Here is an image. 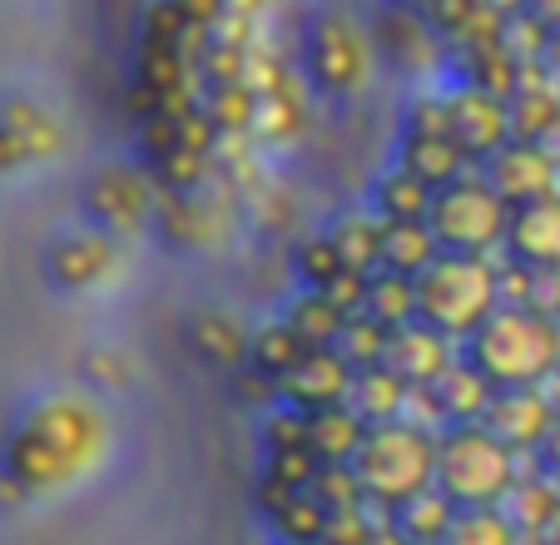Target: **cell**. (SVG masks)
Returning <instances> with one entry per match:
<instances>
[{
    "instance_id": "obj_1",
    "label": "cell",
    "mask_w": 560,
    "mask_h": 545,
    "mask_svg": "<svg viewBox=\"0 0 560 545\" xmlns=\"http://www.w3.org/2000/svg\"><path fill=\"white\" fill-rule=\"evenodd\" d=\"M100 456H105V417L85 402H50L21 431L11 466L31 491H55V486L85 476Z\"/></svg>"
},
{
    "instance_id": "obj_2",
    "label": "cell",
    "mask_w": 560,
    "mask_h": 545,
    "mask_svg": "<svg viewBox=\"0 0 560 545\" xmlns=\"http://www.w3.org/2000/svg\"><path fill=\"white\" fill-rule=\"evenodd\" d=\"M358 486L382 515H392L407 496L436 486V431L412 417L368 427L358 456H352Z\"/></svg>"
},
{
    "instance_id": "obj_3",
    "label": "cell",
    "mask_w": 560,
    "mask_h": 545,
    "mask_svg": "<svg viewBox=\"0 0 560 545\" xmlns=\"http://www.w3.org/2000/svg\"><path fill=\"white\" fill-rule=\"evenodd\" d=\"M462 357L497 387H536L560 368V333L536 308H497L462 343Z\"/></svg>"
},
{
    "instance_id": "obj_4",
    "label": "cell",
    "mask_w": 560,
    "mask_h": 545,
    "mask_svg": "<svg viewBox=\"0 0 560 545\" xmlns=\"http://www.w3.org/2000/svg\"><path fill=\"white\" fill-rule=\"evenodd\" d=\"M521 472L526 456H516L487 421H456L436 431V486L456 506H501Z\"/></svg>"
},
{
    "instance_id": "obj_5",
    "label": "cell",
    "mask_w": 560,
    "mask_h": 545,
    "mask_svg": "<svg viewBox=\"0 0 560 545\" xmlns=\"http://www.w3.org/2000/svg\"><path fill=\"white\" fill-rule=\"evenodd\" d=\"M497 308V258L442 253L427 272H417V317L446 333L452 343H466Z\"/></svg>"
},
{
    "instance_id": "obj_6",
    "label": "cell",
    "mask_w": 560,
    "mask_h": 545,
    "mask_svg": "<svg viewBox=\"0 0 560 545\" xmlns=\"http://www.w3.org/2000/svg\"><path fill=\"white\" fill-rule=\"evenodd\" d=\"M432 233L442 243V253H476V258H497L506 248V223L511 204L487 184L481 169H471L466 178L436 189L432 204Z\"/></svg>"
},
{
    "instance_id": "obj_7",
    "label": "cell",
    "mask_w": 560,
    "mask_h": 545,
    "mask_svg": "<svg viewBox=\"0 0 560 545\" xmlns=\"http://www.w3.org/2000/svg\"><path fill=\"white\" fill-rule=\"evenodd\" d=\"M481 174H487V184L511 209L530 199H546V194H560V164L536 139H506L491 159H481Z\"/></svg>"
},
{
    "instance_id": "obj_8",
    "label": "cell",
    "mask_w": 560,
    "mask_h": 545,
    "mask_svg": "<svg viewBox=\"0 0 560 545\" xmlns=\"http://www.w3.org/2000/svg\"><path fill=\"white\" fill-rule=\"evenodd\" d=\"M352 392V362L338 347H307L293 362V372H283L278 382V402L298 411H317V407H338Z\"/></svg>"
},
{
    "instance_id": "obj_9",
    "label": "cell",
    "mask_w": 560,
    "mask_h": 545,
    "mask_svg": "<svg viewBox=\"0 0 560 545\" xmlns=\"http://www.w3.org/2000/svg\"><path fill=\"white\" fill-rule=\"evenodd\" d=\"M313 74L323 90H338V95H348V90H358L362 80H368V35L358 31V25L348 21V15H323L313 31Z\"/></svg>"
},
{
    "instance_id": "obj_10",
    "label": "cell",
    "mask_w": 560,
    "mask_h": 545,
    "mask_svg": "<svg viewBox=\"0 0 560 545\" xmlns=\"http://www.w3.org/2000/svg\"><path fill=\"white\" fill-rule=\"evenodd\" d=\"M556 411L560 407L546 397V387H497V397H491L481 421H487L516 456H536L550 421H556Z\"/></svg>"
},
{
    "instance_id": "obj_11",
    "label": "cell",
    "mask_w": 560,
    "mask_h": 545,
    "mask_svg": "<svg viewBox=\"0 0 560 545\" xmlns=\"http://www.w3.org/2000/svg\"><path fill=\"white\" fill-rule=\"evenodd\" d=\"M446 105H452L456 144H462L476 164L491 159L511 139V109L501 95H487V90H476V84H456V90H446Z\"/></svg>"
},
{
    "instance_id": "obj_12",
    "label": "cell",
    "mask_w": 560,
    "mask_h": 545,
    "mask_svg": "<svg viewBox=\"0 0 560 545\" xmlns=\"http://www.w3.org/2000/svg\"><path fill=\"white\" fill-rule=\"evenodd\" d=\"M456 357H462V343H452V337L436 333V327L422 323V317H417V323L392 327V337H387V368L417 392L432 387Z\"/></svg>"
},
{
    "instance_id": "obj_13",
    "label": "cell",
    "mask_w": 560,
    "mask_h": 545,
    "mask_svg": "<svg viewBox=\"0 0 560 545\" xmlns=\"http://www.w3.org/2000/svg\"><path fill=\"white\" fill-rule=\"evenodd\" d=\"M501 253L530 263V268H560V194L516 204L511 223H506V248Z\"/></svg>"
},
{
    "instance_id": "obj_14",
    "label": "cell",
    "mask_w": 560,
    "mask_h": 545,
    "mask_svg": "<svg viewBox=\"0 0 560 545\" xmlns=\"http://www.w3.org/2000/svg\"><path fill=\"white\" fill-rule=\"evenodd\" d=\"M422 392H427V402H432L436 427H456V421H481L487 417L491 397H497V382L476 368V362L456 357L452 368H446L442 378H436L432 387H422Z\"/></svg>"
},
{
    "instance_id": "obj_15",
    "label": "cell",
    "mask_w": 560,
    "mask_h": 545,
    "mask_svg": "<svg viewBox=\"0 0 560 545\" xmlns=\"http://www.w3.org/2000/svg\"><path fill=\"white\" fill-rule=\"evenodd\" d=\"M397 164L412 169V174L422 178V184H432V189H446V184L466 178L471 169H481L452 135H402V144H397Z\"/></svg>"
},
{
    "instance_id": "obj_16",
    "label": "cell",
    "mask_w": 560,
    "mask_h": 545,
    "mask_svg": "<svg viewBox=\"0 0 560 545\" xmlns=\"http://www.w3.org/2000/svg\"><path fill=\"white\" fill-rule=\"evenodd\" d=\"M362 437H368V421H362L348 402L307 411V451H313L323 466H352Z\"/></svg>"
},
{
    "instance_id": "obj_17",
    "label": "cell",
    "mask_w": 560,
    "mask_h": 545,
    "mask_svg": "<svg viewBox=\"0 0 560 545\" xmlns=\"http://www.w3.org/2000/svg\"><path fill=\"white\" fill-rule=\"evenodd\" d=\"M432 204H436V189L422 184L412 169L392 164L387 174L372 184V213L382 223H427L432 219Z\"/></svg>"
},
{
    "instance_id": "obj_18",
    "label": "cell",
    "mask_w": 560,
    "mask_h": 545,
    "mask_svg": "<svg viewBox=\"0 0 560 545\" xmlns=\"http://www.w3.org/2000/svg\"><path fill=\"white\" fill-rule=\"evenodd\" d=\"M412 392L397 372L382 362V368H362L352 372V392H348V407L358 411L368 427H377V421H397L407 417V407H412Z\"/></svg>"
},
{
    "instance_id": "obj_19",
    "label": "cell",
    "mask_w": 560,
    "mask_h": 545,
    "mask_svg": "<svg viewBox=\"0 0 560 545\" xmlns=\"http://www.w3.org/2000/svg\"><path fill=\"white\" fill-rule=\"evenodd\" d=\"M456 511H462V506H456L442 486H427V491L407 496V501L392 511V525H397L412 545H442L446 531H452V521H456Z\"/></svg>"
},
{
    "instance_id": "obj_20",
    "label": "cell",
    "mask_w": 560,
    "mask_h": 545,
    "mask_svg": "<svg viewBox=\"0 0 560 545\" xmlns=\"http://www.w3.org/2000/svg\"><path fill=\"white\" fill-rule=\"evenodd\" d=\"M115 272V243L105 233H80L55 248V278L70 288H95Z\"/></svg>"
},
{
    "instance_id": "obj_21",
    "label": "cell",
    "mask_w": 560,
    "mask_h": 545,
    "mask_svg": "<svg viewBox=\"0 0 560 545\" xmlns=\"http://www.w3.org/2000/svg\"><path fill=\"white\" fill-rule=\"evenodd\" d=\"M436 258H442V243H436L432 223H382V268L417 278Z\"/></svg>"
},
{
    "instance_id": "obj_22",
    "label": "cell",
    "mask_w": 560,
    "mask_h": 545,
    "mask_svg": "<svg viewBox=\"0 0 560 545\" xmlns=\"http://www.w3.org/2000/svg\"><path fill=\"white\" fill-rule=\"evenodd\" d=\"M90 204H95V213L109 229H129V223L149 209V184L139 174H129V169H105Z\"/></svg>"
},
{
    "instance_id": "obj_23",
    "label": "cell",
    "mask_w": 560,
    "mask_h": 545,
    "mask_svg": "<svg viewBox=\"0 0 560 545\" xmlns=\"http://www.w3.org/2000/svg\"><path fill=\"white\" fill-rule=\"evenodd\" d=\"M362 313L377 317L382 327L417 323V278L392 272V268L368 272V303H362Z\"/></svg>"
},
{
    "instance_id": "obj_24",
    "label": "cell",
    "mask_w": 560,
    "mask_h": 545,
    "mask_svg": "<svg viewBox=\"0 0 560 545\" xmlns=\"http://www.w3.org/2000/svg\"><path fill=\"white\" fill-rule=\"evenodd\" d=\"M332 248H338L342 268H358V272H377L382 268V219L377 213H348L328 229Z\"/></svg>"
},
{
    "instance_id": "obj_25",
    "label": "cell",
    "mask_w": 560,
    "mask_h": 545,
    "mask_svg": "<svg viewBox=\"0 0 560 545\" xmlns=\"http://www.w3.org/2000/svg\"><path fill=\"white\" fill-rule=\"evenodd\" d=\"M283 323L293 327L307 347H332V343H338V333H342V323H348V313H342V308H332L328 298L317 293V288H303V293L288 303Z\"/></svg>"
},
{
    "instance_id": "obj_26",
    "label": "cell",
    "mask_w": 560,
    "mask_h": 545,
    "mask_svg": "<svg viewBox=\"0 0 560 545\" xmlns=\"http://www.w3.org/2000/svg\"><path fill=\"white\" fill-rule=\"evenodd\" d=\"M521 541L526 535L516 531V521L501 506H462L442 545H521Z\"/></svg>"
},
{
    "instance_id": "obj_27",
    "label": "cell",
    "mask_w": 560,
    "mask_h": 545,
    "mask_svg": "<svg viewBox=\"0 0 560 545\" xmlns=\"http://www.w3.org/2000/svg\"><path fill=\"white\" fill-rule=\"evenodd\" d=\"M303 352H307V343L283 323V317H278V323H264L258 333H248V368L268 372L273 382H283V372H293V362Z\"/></svg>"
},
{
    "instance_id": "obj_28",
    "label": "cell",
    "mask_w": 560,
    "mask_h": 545,
    "mask_svg": "<svg viewBox=\"0 0 560 545\" xmlns=\"http://www.w3.org/2000/svg\"><path fill=\"white\" fill-rule=\"evenodd\" d=\"M194 347H199L209 362L233 368V372L248 362V333L233 323L229 313H203L199 323H194Z\"/></svg>"
},
{
    "instance_id": "obj_29",
    "label": "cell",
    "mask_w": 560,
    "mask_h": 545,
    "mask_svg": "<svg viewBox=\"0 0 560 545\" xmlns=\"http://www.w3.org/2000/svg\"><path fill=\"white\" fill-rule=\"evenodd\" d=\"M387 337H392V327H382L377 317L352 313L332 347L352 362V372H362V368H382V362H387Z\"/></svg>"
},
{
    "instance_id": "obj_30",
    "label": "cell",
    "mask_w": 560,
    "mask_h": 545,
    "mask_svg": "<svg viewBox=\"0 0 560 545\" xmlns=\"http://www.w3.org/2000/svg\"><path fill=\"white\" fill-rule=\"evenodd\" d=\"M328 515L332 511L317 501L313 491H298L283 511L268 515V525H273V535L283 545H303V541H323V535H328Z\"/></svg>"
},
{
    "instance_id": "obj_31",
    "label": "cell",
    "mask_w": 560,
    "mask_h": 545,
    "mask_svg": "<svg viewBox=\"0 0 560 545\" xmlns=\"http://www.w3.org/2000/svg\"><path fill=\"white\" fill-rule=\"evenodd\" d=\"M254 109H258V95L248 90L244 80H219L213 95L203 100V115L213 119L219 135H238V129H254Z\"/></svg>"
},
{
    "instance_id": "obj_32",
    "label": "cell",
    "mask_w": 560,
    "mask_h": 545,
    "mask_svg": "<svg viewBox=\"0 0 560 545\" xmlns=\"http://www.w3.org/2000/svg\"><path fill=\"white\" fill-rule=\"evenodd\" d=\"M550 25L546 21H536L530 11H521V15H511L506 25H501V45H506V55L516 65H540L546 60V45H550Z\"/></svg>"
},
{
    "instance_id": "obj_33",
    "label": "cell",
    "mask_w": 560,
    "mask_h": 545,
    "mask_svg": "<svg viewBox=\"0 0 560 545\" xmlns=\"http://www.w3.org/2000/svg\"><path fill=\"white\" fill-rule=\"evenodd\" d=\"M264 476L273 482L293 486V491H313V482L323 476V462H317L307 447H293V451H268L264 456Z\"/></svg>"
},
{
    "instance_id": "obj_34",
    "label": "cell",
    "mask_w": 560,
    "mask_h": 545,
    "mask_svg": "<svg viewBox=\"0 0 560 545\" xmlns=\"http://www.w3.org/2000/svg\"><path fill=\"white\" fill-rule=\"evenodd\" d=\"M293 447H307V411L278 402V407L264 411V451H293Z\"/></svg>"
},
{
    "instance_id": "obj_35",
    "label": "cell",
    "mask_w": 560,
    "mask_h": 545,
    "mask_svg": "<svg viewBox=\"0 0 560 545\" xmlns=\"http://www.w3.org/2000/svg\"><path fill=\"white\" fill-rule=\"evenodd\" d=\"M332 272H342V258L328 233H317V239H307L303 248H298V278H303V288H323Z\"/></svg>"
},
{
    "instance_id": "obj_36",
    "label": "cell",
    "mask_w": 560,
    "mask_h": 545,
    "mask_svg": "<svg viewBox=\"0 0 560 545\" xmlns=\"http://www.w3.org/2000/svg\"><path fill=\"white\" fill-rule=\"evenodd\" d=\"M313 496L328 506V511H348V506H362V501H368L352 466H323V476L313 482Z\"/></svg>"
},
{
    "instance_id": "obj_37",
    "label": "cell",
    "mask_w": 560,
    "mask_h": 545,
    "mask_svg": "<svg viewBox=\"0 0 560 545\" xmlns=\"http://www.w3.org/2000/svg\"><path fill=\"white\" fill-rule=\"evenodd\" d=\"M402 135H452V105H446V95H422V100H412ZM452 139H456V135H452Z\"/></svg>"
},
{
    "instance_id": "obj_38",
    "label": "cell",
    "mask_w": 560,
    "mask_h": 545,
    "mask_svg": "<svg viewBox=\"0 0 560 545\" xmlns=\"http://www.w3.org/2000/svg\"><path fill=\"white\" fill-rule=\"evenodd\" d=\"M317 293H323L332 308H342V313L352 317V313H362V303H368V272L342 268V272H332V278L317 288Z\"/></svg>"
},
{
    "instance_id": "obj_39",
    "label": "cell",
    "mask_w": 560,
    "mask_h": 545,
    "mask_svg": "<svg viewBox=\"0 0 560 545\" xmlns=\"http://www.w3.org/2000/svg\"><path fill=\"white\" fill-rule=\"evenodd\" d=\"M540 317L560 323V268H530V303Z\"/></svg>"
},
{
    "instance_id": "obj_40",
    "label": "cell",
    "mask_w": 560,
    "mask_h": 545,
    "mask_svg": "<svg viewBox=\"0 0 560 545\" xmlns=\"http://www.w3.org/2000/svg\"><path fill=\"white\" fill-rule=\"evenodd\" d=\"M254 129H258V135H268V139L288 135V129H298V109H293V105H283L278 95H258Z\"/></svg>"
},
{
    "instance_id": "obj_41",
    "label": "cell",
    "mask_w": 560,
    "mask_h": 545,
    "mask_svg": "<svg viewBox=\"0 0 560 545\" xmlns=\"http://www.w3.org/2000/svg\"><path fill=\"white\" fill-rule=\"evenodd\" d=\"M233 387H238V397L248 402V407H278V382L268 378V372H258V368H238V378H233Z\"/></svg>"
},
{
    "instance_id": "obj_42",
    "label": "cell",
    "mask_w": 560,
    "mask_h": 545,
    "mask_svg": "<svg viewBox=\"0 0 560 545\" xmlns=\"http://www.w3.org/2000/svg\"><path fill=\"white\" fill-rule=\"evenodd\" d=\"M293 486H283V482H273V476H258V511L264 515H278L288 501H293Z\"/></svg>"
},
{
    "instance_id": "obj_43",
    "label": "cell",
    "mask_w": 560,
    "mask_h": 545,
    "mask_svg": "<svg viewBox=\"0 0 560 545\" xmlns=\"http://www.w3.org/2000/svg\"><path fill=\"white\" fill-rule=\"evenodd\" d=\"M174 5L184 11V21H189V25H203V31H209V25L219 21L223 11H229V0H174Z\"/></svg>"
},
{
    "instance_id": "obj_44",
    "label": "cell",
    "mask_w": 560,
    "mask_h": 545,
    "mask_svg": "<svg viewBox=\"0 0 560 545\" xmlns=\"http://www.w3.org/2000/svg\"><path fill=\"white\" fill-rule=\"evenodd\" d=\"M536 466L550 476V482H560V411H556V421H550L546 441H540V451H536Z\"/></svg>"
},
{
    "instance_id": "obj_45",
    "label": "cell",
    "mask_w": 560,
    "mask_h": 545,
    "mask_svg": "<svg viewBox=\"0 0 560 545\" xmlns=\"http://www.w3.org/2000/svg\"><path fill=\"white\" fill-rule=\"evenodd\" d=\"M530 15H536V21H546L550 31H560V0H530Z\"/></svg>"
},
{
    "instance_id": "obj_46",
    "label": "cell",
    "mask_w": 560,
    "mask_h": 545,
    "mask_svg": "<svg viewBox=\"0 0 560 545\" xmlns=\"http://www.w3.org/2000/svg\"><path fill=\"white\" fill-rule=\"evenodd\" d=\"M368 545H412V541H407V535L397 531V525H392V521H382L377 531H372V541H368Z\"/></svg>"
},
{
    "instance_id": "obj_47",
    "label": "cell",
    "mask_w": 560,
    "mask_h": 545,
    "mask_svg": "<svg viewBox=\"0 0 560 545\" xmlns=\"http://www.w3.org/2000/svg\"><path fill=\"white\" fill-rule=\"evenodd\" d=\"M540 65H546V74L560 84V31L550 35V45H546V60H540Z\"/></svg>"
},
{
    "instance_id": "obj_48",
    "label": "cell",
    "mask_w": 560,
    "mask_h": 545,
    "mask_svg": "<svg viewBox=\"0 0 560 545\" xmlns=\"http://www.w3.org/2000/svg\"><path fill=\"white\" fill-rule=\"evenodd\" d=\"M397 5H412V11H427V5H432V0H397Z\"/></svg>"
},
{
    "instance_id": "obj_49",
    "label": "cell",
    "mask_w": 560,
    "mask_h": 545,
    "mask_svg": "<svg viewBox=\"0 0 560 545\" xmlns=\"http://www.w3.org/2000/svg\"><path fill=\"white\" fill-rule=\"evenodd\" d=\"M303 545H323V541H303Z\"/></svg>"
},
{
    "instance_id": "obj_50",
    "label": "cell",
    "mask_w": 560,
    "mask_h": 545,
    "mask_svg": "<svg viewBox=\"0 0 560 545\" xmlns=\"http://www.w3.org/2000/svg\"><path fill=\"white\" fill-rule=\"evenodd\" d=\"M556 333H560V323H556Z\"/></svg>"
}]
</instances>
